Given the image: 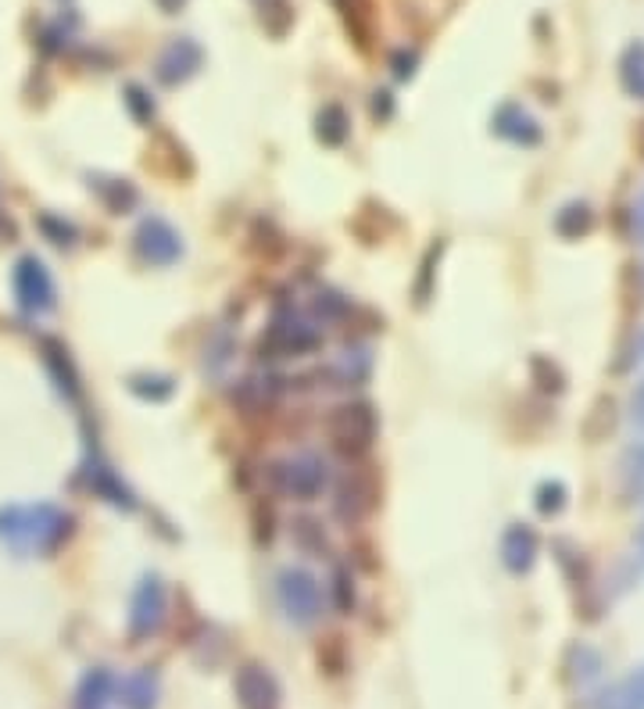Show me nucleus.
<instances>
[{
    "mask_svg": "<svg viewBox=\"0 0 644 709\" xmlns=\"http://www.w3.org/2000/svg\"><path fill=\"white\" fill-rule=\"evenodd\" d=\"M262 4H269V0H262Z\"/></svg>",
    "mask_w": 644,
    "mask_h": 709,
    "instance_id": "473e14b6",
    "label": "nucleus"
},
{
    "mask_svg": "<svg viewBox=\"0 0 644 709\" xmlns=\"http://www.w3.org/2000/svg\"><path fill=\"white\" fill-rule=\"evenodd\" d=\"M40 226L47 229L50 240H55V244H72V237H75V229H72L69 223H58L55 215H44V218H40Z\"/></svg>",
    "mask_w": 644,
    "mask_h": 709,
    "instance_id": "c85d7f7f",
    "label": "nucleus"
},
{
    "mask_svg": "<svg viewBox=\"0 0 644 709\" xmlns=\"http://www.w3.org/2000/svg\"><path fill=\"white\" fill-rule=\"evenodd\" d=\"M119 692L126 709H154L158 706V674L151 666H140L136 674H129L122 681Z\"/></svg>",
    "mask_w": 644,
    "mask_h": 709,
    "instance_id": "2eb2a0df",
    "label": "nucleus"
},
{
    "mask_svg": "<svg viewBox=\"0 0 644 709\" xmlns=\"http://www.w3.org/2000/svg\"><path fill=\"white\" fill-rule=\"evenodd\" d=\"M573 677H580V685L584 681H595L598 677V670H601V655L595 649H587V645H580V649H573Z\"/></svg>",
    "mask_w": 644,
    "mask_h": 709,
    "instance_id": "393cba45",
    "label": "nucleus"
},
{
    "mask_svg": "<svg viewBox=\"0 0 644 709\" xmlns=\"http://www.w3.org/2000/svg\"><path fill=\"white\" fill-rule=\"evenodd\" d=\"M276 595L290 624L308 627L322 616V584L315 580V574L301 570V566H287L276 577Z\"/></svg>",
    "mask_w": 644,
    "mask_h": 709,
    "instance_id": "7ed1b4c3",
    "label": "nucleus"
},
{
    "mask_svg": "<svg viewBox=\"0 0 644 709\" xmlns=\"http://www.w3.org/2000/svg\"><path fill=\"white\" fill-rule=\"evenodd\" d=\"M333 599H337L341 613L355 610V580L347 574V566H337V574H333Z\"/></svg>",
    "mask_w": 644,
    "mask_h": 709,
    "instance_id": "a878e982",
    "label": "nucleus"
},
{
    "mask_svg": "<svg viewBox=\"0 0 644 709\" xmlns=\"http://www.w3.org/2000/svg\"><path fill=\"white\" fill-rule=\"evenodd\" d=\"M11 283H15V302H19L22 312H29V316H44V312H50V308L58 305L55 280H50L47 265H44L36 255L19 258L15 276H11Z\"/></svg>",
    "mask_w": 644,
    "mask_h": 709,
    "instance_id": "423d86ee",
    "label": "nucleus"
},
{
    "mask_svg": "<svg viewBox=\"0 0 644 709\" xmlns=\"http://www.w3.org/2000/svg\"><path fill=\"white\" fill-rule=\"evenodd\" d=\"M126 94H129V97H126V105L133 108L136 119H140V122H151V119H154V105L147 101L144 90H140V86H126Z\"/></svg>",
    "mask_w": 644,
    "mask_h": 709,
    "instance_id": "cd10ccee",
    "label": "nucleus"
},
{
    "mask_svg": "<svg viewBox=\"0 0 644 709\" xmlns=\"http://www.w3.org/2000/svg\"><path fill=\"white\" fill-rule=\"evenodd\" d=\"M494 133L512 140V144H520V147H537L540 137H545L537 119L523 105H501L494 115Z\"/></svg>",
    "mask_w": 644,
    "mask_h": 709,
    "instance_id": "f8f14e48",
    "label": "nucleus"
},
{
    "mask_svg": "<svg viewBox=\"0 0 644 709\" xmlns=\"http://www.w3.org/2000/svg\"><path fill=\"white\" fill-rule=\"evenodd\" d=\"M412 64H416V58H412V55H408V58H405V55L394 58V75H397V80H408V75H412Z\"/></svg>",
    "mask_w": 644,
    "mask_h": 709,
    "instance_id": "7c9ffc66",
    "label": "nucleus"
},
{
    "mask_svg": "<svg viewBox=\"0 0 644 709\" xmlns=\"http://www.w3.org/2000/svg\"><path fill=\"white\" fill-rule=\"evenodd\" d=\"M347 133H351V119H347V111L341 105H326L315 115V137L326 147H341Z\"/></svg>",
    "mask_w": 644,
    "mask_h": 709,
    "instance_id": "6ab92c4d",
    "label": "nucleus"
},
{
    "mask_svg": "<svg viewBox=\"0 0 644 709\" xmlns=\"http://www.w3.org/2000/svg\"><path fill=\"white\" fill-rule=\"evenodd\" d=\"M86 476H90V487L105 498V501H111L115 509H136V498H133V492L115 476V470L111 466H105V462H97L94 459V466L86 470Z\"/></svg>",
    "mask_w": 644,
    "mask_h": 709,
    "instance_id": "dca6fc26",
    "label": "nucleus"
},
{
    "mask_svg": "<svg viewBox=\"0 0 644 709\" xmlns=\"http://www.w3.org/2000/svg\"><path fill=\"white\" fill-rule=\"evenodd\" d=\"M129 391L136 398H147V402H165V398H172V380L169 377H158V373H136V377H129Z\"/></svg>",
    "mask_w": 644,
    "mask_h": 709,
    "instance_id": "4be33fe9",
    "label": "nucleus"
},
{
    "mask_svg": "<svg viewBox=\"0 0 644 709\" xmlns=\"http://www.w3.org/2000/svg\"><path fill=\"white\" fill-rule=\"evenodd\" d=\"M94 187H97L100 198L108 201L111 212H129L140 201V193H136L133 184H129V179H97Z\"/></svg>",
    "mask_w": 644,
    "mask_h": 709,
    "instance_id": "412c9836",
    "label": "nucleus"
},
{
    "mask_svg": "<svg viewBox=\"0 0 644 709\" xmlns=\"http://www.w3.org/2000/svg\"><path fill=\"white\" fill-rule=\"evenodd\" d=\"M377 430H380V420H377V409L369 402H347L341 409H333L326 420L330 445L337 448L344 459L366 456L372 441H377Z\"/></svg>",
    "mask_w": 644,
    "mask_h": 709,
    "instance_id": "f03ea898",
    "label": "nucleus"
},
{
    "mask_svg": "<svg viewBox=\"0 0 644 709\" xmlns=\"http://www.w3.org/2000/svg\"><path fill=\"white\" fill-rule=\"evenodd\" d=\"M595 229V212H591L587 201H570L562 204L559 215H556V234L565 240H580Z\"/></svg>",
    "mask_w": 644,
    "mask_h": 709,
    "instance_id": "f3484780",
    "label": "nucleus"
},
{
    "mask_svg": "<svg viewBox=\"0 0 644 709\" xmlns=\"http://www.w3.org/2000/svg\"><path fill=\"white\" fill-rule=\"evenodd\" d=\"M237 699L243 709H279V685L265 666L248 663L237 670Z\"/></svg>",
    "mask_w": 644,
    "mask_h": 709,
    "instance_id": "1a4fd4ad",
    "label": "nucleus"
},
{
    "mask_svg": "<svg viewBox=\"0 0 644 709\" xmlns=\"http://www.w3.org/2000/svg\"><path fill=\"white\" fill-rule=\"evenodd\" d=\"M290 534H294V545L305 548V552H326V534H322V523L312 520V516L294 520Z\"/></svg>",
    "mask_w": 644,
    "mask_h": 709,
    "instance_id": "5701e85b",
    "label": "nucleus"
},
{
    "mask_svg": "<svg viewBox=\"0 0 644 709\" xmlns=\"http://www.w3.org/2000/svg\"><path fill=\"white\" fill-rule=\"evenodd\" d=\"M537 552H540V541L530 523H512L509 531L501 534V563H505V570L515 577L534 570Z\"/></svg>",
    "mask_w": 644,
    "mask_h": 709,
    "instance_id": "9d476101",
    "label": "nucleus"
},
{
    "mask_svg": "<svg viewBox=\"0 0 644 709\" xmlns=\"http://www.w3.org/2000/svg\"><path fill=\"white\" fill-rule=\"evenodd\" d=\"M40 347H44V363H47V369H50V377H55L58 391L69 398V402H80L83 383H80V369H75L69 347H64L61 341H55V338H44Z\"/></svg>",
    "mask_w": 644,
    "mask_h": 709,
    "instance_id": "ddd939ff",
    "label": "nucleus"
},
{
    "mask_svg": "<svg viewBox=\"0 0 644 709\" xmlns=\"http://www.w3.org/2000/svg\"><path fill=\"white\" fill-rule=\"evenodd\" d=\"M380 506V476L369 466H355L351 473L341 476L337 498H333V512L341 523H362L366 516Z\"/></svg>",
    "mask_w": 644,
    "mask_h": 709,
    "instance_id": "20e7f679",
    "label": "nucleus"
},
{
    "mask_svg": "<svg viewBox=\"0 0 644 709\" xmlns=\"http://www.w3.org/2000/svg\"><path fill=\"white\" fill-rule=\"evenodd\" d=\"M183 4H187V0H158V8H162V11H169V15H176V11L183 8Z\"/></svg>",
    "mask_w": 644,
    "mask_h": 709,
    "instance_id": "2f4dec72",
    "label": "nucleus"
},
{
    "mask_svg": "<svg viewBox=\"0 0 644 709\" xmlns=\"http://www.w3.org/2000/svg\"><path fill=\"white\" fill-rule=\"evenodd\" d=\"M115 692H119V681H115L111 670L94 666V670H86V677L80 681V688H75V706L80 709H105Z\"/></svg>",
    "mask_w": 644,
    "mask_h": 709,
    "instance_id": "4468645a",
    "label": "nucleus"
},
{
    "mask_svg": "<svg viewBox=\"0 0 644 709\" xmlns=\"http://www.w3.org/2000/svg\"><path fill=\"white\" fill-rule=\"evenodd\" d=\"M598 709H644V666H637L620 685L605 692Z\"/></svg>",
    "mask_w": 644,
    "mask_h": 709,
    "instance_id": "a211bd4d",
    "label": "nucleus"
},
{
    "mask_svg": "<svg viewBox=\"0 0 644 709\" xmlns=\"http://www.w3.org/2000/svg\"><path fill=\"white\" fill-rule=\"evenodd\" d=\"M72 516L40 501V506H4L0 509V541L19 556H47L72 534Z\"/></svg>",
    "mask_w": 644,
    "mask_h": 709,
    "instance_id": "f257e3e1",
    "label": "nucleus"
},
{
    "mask_svg": "<svg viewBox=\"0 0 644 709\" xmlns=\"http://www.w3.org/2000/svg\"><path fill=\"white\" fill-rule=\"evenodd\" d=\"M565 498H570V492L559 481H545L537 487V509L545 516H559L565 509Z\"/></svg>",
    "mask_w": 644,
    "mask_h": 709,
    "instance_id": "b1692460",
    "label": "nucleus"
},
{
    "mask_svg": "<svg viewBox=\"0 0 644 709\" xmlns=\"http://www.w3.org/2000/svg\"><path fill=\"white\" fill-rule=\"evenodd\" d=\"M133 244H136V255L144 258L147 265H172L176 258L183 255V237H179L176 229L158 215H151L140 223Z\"/></svg>",
    "mask_w": 644,
    "mask_h": 709,
    "instance_id": "6e6552de",
    "label": "nucleus"
},
{
    "mask_svg": "<svg viewBox=\"0 0 644 709\" xmlns=\"http://www.w3.org/2000/svg\"><path fill=\"white\" fill-rule=\"evenodd\" d=\"M165 624V588L158 574H147L133 591L129 602V638L144 641L151 635H158V627Z\"/></svg>",
    "mask_w": 644,
    "mask_h": 709,
    "instance_id": "0eeeda50",
    "label": "nucleus"
},
{
    "mask_svg": "<svg viewBox=\"0 0 644 709\" xmlns=\"http://www.w3.org/2000/svg\"><path fill=\"white\" fill-rule=\"evenodd\" d=\"M620 83L630 97L644 101V44H630L620 55Z\"/></svg>",
    "mask_w": 644,
    "mask_h": 709,
    "instance_id": "aec40b11",
    "label": "nucleus"
},
{
    "mask_svg": "<svg viewBox=\"0 0 644 709\" xmlns=\"http://www.w3.org/2000/svg\"><path fill=\"white\" fill-rule=\"evenodd\" d=\"M198 69H201V47L193 44V40H187V36L172 40L169 47L162 50V58H158V80L165 86L187 83Z\"/></svg>",
    "mask_w": 644,
    "mask_h": 709,
    "instance_id": "9b49d317",
    "label": "nucleus"
},
{
    "mask_svg": "<svg viewBox=\"0 0 644 709\" xmlns=\"http://www.w3.org/2000/svg\"><path fill=\"white\" fill-rule=\"evenodd\" d=\"M630 416H634L637 427H644V383L634 391V398H630Z\"/></svg>",
    "mask_w": 644,
    "mask_h": 709,
    "instance_id": "c756f323",
    "label": "nucleus"
},
{
    "mask_svg": "<svg viewBox=\"0 0 644 709\" xmlns=\"http://www.w3.org/2000/svg\"><path fill=\"white\" fill-rule=\"evenodd\" d=\"M269 484L279 495L312 501L322 487H326V462L319 456H298V459H283L276 466H269Z\"/></svg>",
    "mask_w": 644,
    "mask_h": 709,
    "instance_id": "39448f33",
    "label": "nucleus"
},
{
    "mask_svg": "<svg viewBox=\"0 0 644 709\" xmlns=\"http://www.w3.org/2000/svg\"><path fill=\"white\" fill-rule=\"evenodd\" d=\"M344 645H341V638H330L326 645H319V663L330 670V674H341L344 670Z\"/></svg>",
    "mask_w": 644,
    "mask_h": 709,
    "instance_id": "bb28decb",
    "label": "nucleus"
}]
</instances>
